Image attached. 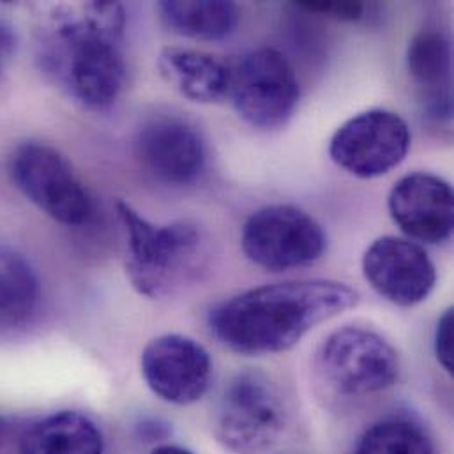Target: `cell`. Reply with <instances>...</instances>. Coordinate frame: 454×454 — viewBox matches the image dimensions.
Masks as SVG:
<instances>
[{
    "mask_svg": "<svg viewBox=\"0 0 454 454\" xmlns=\"http://www.w3.org/2000/svg\"><path fill=\"white\" fill-rule=\"evenodd\" d=\"M357 302V290L341 281H283L251 288L222 302L209 315V329L231 352L278 354Z\"/></svg>",
    "mask_w": 454,
    "mask_h": 454,
    "instance_id": "obj_2",
    "label": "cell"
},
{
    "mask_svg": "<svg viewBox=\"0 0 454 454\" xmlns=\"http://www.w3.org/2000/svg\"><path fill=\"white\" fill-rule=\"evenodd\" d=\"M407 67L423 89L428 108L437 117L451 115L453 50L444 32L427 28L416 34L407 50Z\"/></svg>",
    "mask_w": 454,
    "mask_h": 454,
    "instance_id": "obj_15",
    "label": "cell"
},
{
    "mask_svg": "<svg viewBox=\"0 0 454 454\" xmlns=\"http://www.w3.org/2000/svg\"><path fill=\"white\" fill-rule=\"evenodd\" d=\"M160 12L168 28L176 34L220 41L231 35L239 25L240 12L233 2H161Z\"/></svg>",
    "mask_w": 454,
    "mask_h": 454,
    "instance_id": "obj_18",
    "label": "cell"
},
{
    "mask_svg": "<svg viewBox=\"0 0 454 454\" xmlns=\"http://www.w3.org/2000/svg\"><path fill=\"white\" fill-rule=\"evenodd\" d=\"M115 211L128 233L126 272L142 295L165 297L199 272L206 242L197 225L190 222L154 225L124 200L115 204Z\"/></svg>",
    "mask_w": 454,
    "mask_h": 454,
    "instance_id": "obj_3",
    "label": "cell"
},
{
    "mask_svg": "<svg viewBox=\"0 0 454 454\" xmlns=\"http://www.w3.org/2000/svg\"><path fill=\"white\" fill-rule=\"evenodd\" d=\"M363 272L372 288L398 306L423 302L437 283V270L418 242L384 235L363 256Z\"/></svg>",
    "mask_w": 454,
    "mask_h": 454,
    "instance_id": "obj_11",
    "label": "cell"
},
{
    "mask_svg": "<svg viewBox=\"0 0 454 454\" xmlns=\"http://www.w3.org/2000/svg\"><path fill=\"white\" fill-rule=\"evenodd\" d=\"M140 366L151 391L174 405L199 402L213 377V361L206 347L183 334H163L149 341Z\"/></svg>",
    "mask_w": 454,
    "mask_h": 454,
    "instance_id": "obj_10",
    "label": "cell"
},
{
    "mask_svg": "<svg viewBox=\"0 0 454 454\" xmlns=\"http://www.w3.org/2000/svg\"><path fill=\"white\" fill-rule=\"evenodd\" d=\"M389 213L409 237L427 244L446 242L454 228L453 188L434 174L405 176L389 193Z\"/></svg>",
    "mask_w": 454,
    "mask_h": 454,
    "instance_id": "obj_13",
    "label": "cell"
},
{
    "mask_svg": "<svg viewBox=\"0 0 454 454\" xmlns=\"http://www.w3.org/2000/svg\"><path fill=\"white\" fill-rule=\"evenodd\" d=\"M435 356L441 366L453 373L454 370V311L448 308L437 322L435 329Z\"/></svg>",
    "mask_w": 454,
    "mask_h": 454,
    "instance_id": "obj_20",
    "label": "cell"
},
{
    "mask_svg": "<svg viewBox=\"0 0 454 454\" xmlns=\"http://www.w3.org/2000/svg\"><path fill=\"white\" fill-rule=\"evenodd\" d=\"M99 427L85 414L62 411L34 423L23 435L18 454H103Z\"/></svg>",
    "mask_w": 454,
    "mask_h": 454,
    "instance_id": "obj_16",
    "label": "cell"
},
{
    "mask_svg": "<svg viewBox=\"0 0 454 454\" xmlns=\"http://www.w3.org/2000/svg\"><path fill=\"white\" fill-rule=\"evenodd\" d=\"M135 151L154 179L172 186L195 183L207 163L206 142L199 129L174 115L147 121L138 129Z\"/></svg>",
    "mask_w": 454,
    "mask_h": 454,
    "instance_id": "obj_12",
    "label": "cell"
},
{
    "mask_svg": "<svg viewBox=\"0 0 454 454\" xmlns=\"http://www.w3.org/2000/svg\"><path fill=\"white\" fill-rule=\"evenodd\" d=\"M9 174L14 186L51 220L67 227L90 220L92 199L55 149L35 142L18 145L9 160Z\"/></svg>",
    "mask_w": 454,
    "mask_h": 454,
    "instance_id": "obj_6",
    "label": "cell"
},
{
    "mask_svg": "<svg viewBox=\"0 0 454 454\" xmlns=\"http://www.w3.org/2000/svg\"><path fill=\"white\" fill-rule=\"evenodd\" d=\"M285 421V405L274 384L262 373L242 372L223 391L216 435L231 453H262L279 439Z\"/></svg>",
    "mask_w": 454,
    "mask_h": 454,
    "instance_id": "obj_7",
    "label": "cell"
},
{
    "mask_svg": "<svg viewBox=\"0 0 454 454\" xmlns=\"http://www.w3.org/2000/svg\"><path fill=\"white\" fill-rule=\"evenodd\" d=\"M322 379L345 396H366L391 387L400 373L395 347L379 333L347 325L331 333L317 357Z\"/></svg>",
    "mask_w": 454,
    "mask_h": 454,
    "instance_id": "obj_5",
    "label": "cell"
},
{
    "mask_svg": "<svg viewBox=\"0 0 454 454\" xmlns=\"http://www.w3.org/2000/svg\"><path fill=\"white\" fill-rule=\"evenodd\" d=\"M151 454H193L188 450H183V448H177V446H160L156 448Z\"/></svg>",
    "mask_w": 454,
    "mask_h": 454,
    "instance_id": "obj_22",
    "label": "cell"
},
{
    "mask_svg": "<svg viewBox=\"0 0 454 454\" xmlns=\"http://www.w3.org/2000/svg\"><path fill=\"white\" fill-rule=\"evenodd\" d=\"M407 122L389 110H368L347 121L333 137L331 160L361 179H375L396 168L411 151Z\"/></svg>",
    "mask_w": 454,
    "mask_h": 454,
    "instance_id": "obj_9",
    "label": "cell"
},
{
    "mask_svg": "<svg viewBox=\"0 0 454 454\" xmlns=\"http://www.w3.org/2000/svg\"><path fill=\"white\" fill-rule=\"evenodd\" d=\"M124 28L126 11L119 2L43 5L37 27L41 66L82 106L106 110L128 80Z\"/></svg>",
    "mask_w": 454,
    "mask_h": 454,
    "instance_id": "obj_1",
    "label": "cell"
},
{
    "mask_svg": "<svg viewBox=\"0 0 454 454\" xmlns=\"http://www.w3.org/2000/svg\"><path fill=\"white\" fill-rule=\"evenodd\" d=\"M228 98L249 126L278 129L297 108L299 82L281 51L256 48L230 62Z\"/></svg>",
    "mask_w": 454,
    "mask_h": 454,
    "instance_id": "obj_4",
    "label": "cell"
},
{
    "mask_svg": "<svg viewBox=\"0 0 454 454\" xmlns=\"http://www.w3.org/2000/svg\"><path fill=\"white\" fill-rule=\"evenodd\" d=\"M299 7L340 21H359L364 12L361 2H299Z\"/></svg>",
    "mask_w": 454,
    "mask_h": 454,
    "instance_id": "obj_21",
    "label": "cell"
},
{
    "mask_svg": "<svg viewBox=\"0 0 454 454\" xmlns=\"http://www.w3.org/2000/svg\"><path fill=\"white\" fill-rule=\"evenodd\" d=\"M41 304L39 279L28 260L0 246V334L27 327Z\"/></svg>",
    "mask_w": 454,
    "mask_h": 454,
    "instance_id": "obj_17",
    "label": "cell"
},
{
    "mask_svg": "<svg viewBox=\"0 0 454 454\" xmlns=\"http://www.w3.org/2000/svg\"><path fill=\"white\" fill-rule=\"evenodd\" d=\"M354 454H435V446L419 425L384 419L364 432Z\"/></svg>",
    "mask_w": 454,
    "mask_h": 454,
    "instance_id": "obj_19",
    "label": "cell"
},
{
    "mask_svg": "<svg viewBox=\"0 0 454 454\" xmlns=\"http://www.w3.org/2000/svg\"><path fill=\"white\" fill-rule=\"evenodd\" d=\"M2 432H4V427H2V423H0V444H2Z\"/></svg>",
    "mask_w": 454,
    "mask_h": 454,
    "instance_id": "obj_23",
    "label": "cell"
},
{
    "mask_svg": "<svg viewBox=\"0 0 454 454\" xmlns=\"http://www.w3.org/2000/svg\"><path fill=\"white\" fill-rule=\"evenodd\" d=\"M161 76L195 103H220L228 98L230 62L200 50L165 48L158 59Z\"/></svg>",
    "mask_w": 454,
    "mask_h": 454,
    "instance_id": "obj_14",
    "label": "cell"
},
{
    "mask_svg": "<svg viewBox=\"0 0 454 454\" xmlns=\"http://www.w3.org/2000/svg\"><path fill=\"white\" fill-rule=\"evenodd\" d=\"M244 254L272 272L317 262L327 237L315 218L294 206H269L249 216L240 237Z\"/></svg>",
    "mask_w": 454,
    "mask_h": 454,
    "instance_id": "obj_8",
    "label": "cell"
}]
</instances>
